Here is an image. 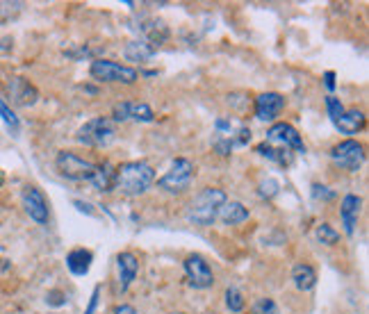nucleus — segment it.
<instances>
[{
	"instance_id": "1",
	"label": "nucleus",
	"mask_w": 369,
	"mask_h": 314,
	"mask_svg": "<svg viewBox=\"0 0 369 314\" xmlns=\"http://www.w3.org/2000/svg\"><path fill=\"white\" fill-rule=\"evenodd\" d=\"M153 182H156V171L148 162H123L115 171V189L128 198L146 194Z\"/></svg>"
},
{
	"instance_id": "2",
	"label": "nucleus",
	"mask_w": 369,
	"mask_h": 314,
	"mask_svg": "<svg viewBox=\"0 0 369 314\" xmlns=\"http://www.w3.org/2000/svg\"><path fill=\"white\" fill-rule=\"evenodd\" d=\"M228 200L226 191L219 187H205L201 189L194 200L189 203L187 207V221L199 228H208L214 224V219L219 217V210L223 203Z\"/></svg>"
},
{
	"instance_id": "3",
	"label": "nucleus",
	"mask_w": 369,
	"mask_h": 314,
	"mask_svg": "<svg viewBox=\"0 0 369 314\" xmlns=\"http://www.w3.org/2000/svg\"><path fill=\"white\" fill-rule=\"evenodd\" d=\"M76 139L89 148H107L117 139V123L110 116H96L78 130Z\"/></svg>"
},
{
	"instance_id": "4",
	"label": "nucleus",
	"mask_w": 369,
	"mask_h": 314,
	"mask_svg": "<svg viewBox=\"0 0 369 314\" xmlns=\"http://www.w3.org/2000/svg\"><path fill=\"white\" fill-rule=\"evenodd\" d=\"M89 73L98 83H119V85H135L139 80V71L112 62V59H94L89 66Z\"/></svg>"
},
{
	"instance_id": "5",
	"label": "nucleus",
	"mask_w": 369,
	"mask_h": 314,
	"mask_svg": "<svg viewBox=\"0 0 369 314\" xmlns=\"http://www.w3.org/2000/svg\"><path fill=\"white\" fill-rule=\"evenodd\" d=\"M194 171H197V169H194V164L189 159H184V157L173 159V164L169 167L167 174L158 180V187L162 191H167V194L180 196V194H184V191L192 187Z\"/></svg>"
},
{
	"instance_id": "6",
	"label": "nucleus",
	"mask_w": 369,
	"mask_h": 314,
	"mask_svg": "<svg viewBox=\"0 0 369 314\" xmlns=\"http://www.w3.org/2000/svg\"><path fill=\"white\" fill-rule=\"evenodd\" d=\"M365 146L356 139H344L331 148V159L335 162V167H340L346 174H358L365 164Z\"/></svg>"
},
{
	"instance_id": "7",
	"label": "nucleus",
	"mask_w": 369,
	"mask_h": 314,
	"mask_svg": "<svg viewBox=\"0 0 369 314\" xmlns=\"http://www.w3.org/2000/svg\"><path fill=\"white\" fill-rule=\"evenodd\" d=\"M55 167L59 171V176H64L66 180H76V182L89 180L96 171L94 162L80 157L74 150H59L55 157Z\"/></svg>"
},
{
	"instance_id": "8",
	"label": "nucleus",
	"mask_w": 369,
	"mask_h": 314,
	"mask_svg": "<svg viewBox=\"0 0 369 314\" xmlns=\"http://www.w3.org/2000/svg\"><path fill=\"white\" fill-rule=\"evenodd\" d=\"M182 267L184 273H187V282L194 289H208L214 285V273L208 262H205V258L199 255V253H192V255L184 258Z\"/></svg>"
},
{
	"instance_id": "9",
	"label": "nucleus",
	"mask_w": 369,
	"mask_h": 314,
	"mask_svg": "<svg viewBox=\"0 0 369 314\" xmlns=\"http://www.w3.org/2000/svg\"><path fill=\"white\" fill-rule=\"evenodd\" d=\"M266 144H279V148L285 150H296V153H305V144L301 135L296 133V128L290 123H274L266 130Z\"/></svg>"
},
{
	"instance_id": "10",
	"label": "nucleus",
	"mask_w": 369,
	"mask_h": 314,
	"mask_svg": "<svg viewBox=\"0 0 369 314\" xmlns=\"http://www.w3.org/2000/svg\"><path fill=\"white\" fill-rule=\"evenodd\" d=\"M112 121L123 123V121H139V123H151L156 121V112L146 103H132V100H123L112 107Z\"/></svg>"
},
{
	"instance_id": "11",
	"label": "nucleus",
	"mask_w": 369,
	"mask_h": 314,
	"mask_svg": "<svg viewBox=\"0 0 369 314\" xmlns=\"http://www.w3.org/2000/svg\"><path fill=\"white\" fill-rule=\"evenodd\" d=\"M23 210H25V215L37 221L39 226H46L48 224V219H50V210H48V200L46 196L41 194V191L37 187H25L23 189Z\"/></svg>"
},
{
	"instance_id": "12",
	"label": "nucleus",
	"mask_w": 369,
	"mask_h": 314,
	"mask_svg": "<svg viewBox=\"0 0 369 314\" xmlns=\"http://www.w3.org/2000/svg\"><path fill=\"white\" fill-rule=\"evenodd\" d=\"M285 107V98L276 91H266L255 98V119L258 121H276Z\"/></svg>"
},
{
	"instance_id": "13",
	"label": "nucleus",
	"mask_w": 369,
	"mask_h": 314,
	"mask_svg": "<svg viewBox=\"0 0 369 314\" xmlns=\"http://www.w3.org/2000/svg\"><path fill=\"white\" fill-rule=\"evenodd\" d=\"M117 267H119V291H128L132 280H135L139 273V260L135 253L123 250L117 255Z\"/></svg>"
},
{
	"instance_id": "14",
	"label": "nucleus",
	"mask_w": 369,
	"mask_h": 314,
	"mask_svg": "<svg viewBox=\"0 0 369 314\" xmlns=\"http://www.w3.org/2000/svg\"><path fill=\"white\" fill-rule=\"evenodd\" d=\"M361 207H363V198L356 194H346L340 203V217H342V226L348 237L356 232L358 226V217H361Z\"/></svg>"
},
{
	"instance_id": "15",
	"label": "nucleus",
	"mask_w": 369,
	"mask_h": 314,
	"mask_svg": "<svg viewBox=\"0 0 369 314\" xmlns=\"http://www.w3.org/2000/svg\"><path fill=\"white\" fill-rule=\"evenodd\" d=\"M7 91H9V96H12V103L23 105V107L35 105L37 98H39L37 89L30 85L25 78H14L12 83L7 85Z\"/></svg>"
},
{
	"instance_id": "16",
	"label": "nucleus",
	"mask_w": 369,
	"mask_h": 314,
	"mask_svg": "<svg viewBox=\"0 0 369 314\" xmlns=\"http://www.w3.org/2000/svg\"><path fill=\"white\" fill-rule=\"evenodd\" d=\"M367 123V116L361 109H344V114L335 121V128L342 135H358Z\"/></svg>"
},
{
	"instance_id": "17",
	"label": "nucleus",
	"mask_w": 369,
	"mask_h": 314,
	"mask_svg": "<svg viewBox=\"0 0 369 314\" xmlns=\"http://www.w3.org/2000/svg\"><path fill=\"white\" fill-rule=\"evenodd\" d=\"M115 171H117V167H112L110 162L96 164L94 176L89 178L91 187H94L96 191H100V194H110V191L115 189Z\"/></svg>"
},
{
	"instance_id": "18",
	"label": "nucleus",
	"mask_w": 369,
	"mask_h": 314,
	"mask_svg": "<svg viewBox=\"0 0 369 314\" xmlns=\"http://www.w3.org/2000/svg\"><path fill=\"white\" fill-rule=\"evenodd\" d=\"M91 262H94V253L87 248H74L66 255V267L74 276H87Z\"/></svg>"
},
{
	"instance_id": "19",
	"label": "nucleus",
	"mask_w": 369,
	"mask_h": 314,
	"mask_svg": "<svg viewBox=\"0 0 369 314\" xmlns=\"http://www.w3.org/2000/svg\"><path fill=\"white\" fill-rule=\"evenodd\" d=\"M139 30H141V35H144V42L151 44L153 48L162 46L169 39V28L164 25L162 21H156V18H148V21L144 23Z\"/></svg>"
},
{
	"instance_id": "20",
	"label": "nucleus",
	"mask_w": 369,
	"mask_h": 314,
	"mask_svg": "<svg viewBox=\"0 0 369 314\" xmlns=\"http://www.w3.org/2000/svg\"><path fill=\"white\" fill-rule=\"evenodd\" d=\"M219 219L223 221L226 226H238V224H244V221L249 219V210H246L238 200H226L221 205V210H219Z\"/></svg>"
},
{
	"instance_id": "21",
	"label": "nucleus",
	"mask_w": 369,
	"mask_h": 314,
	"mask_svg": "<svg viewBox=\"0 0 369 314\" xmlns=\"http://www.w3.org/2000/svg\"><path fill=\"white\" fill-rule=\"evenodd\" d=\"M292 280L294 287L301 291H310L317 285V271L310 265H296L292 269Z\"/></svg>"
},
{
	"instance_id": "22",
	"label": "nucleus",
	"mask_w": 369,
	"mask_h": 314,
	"mask_svg": "<svg viewBox=\"0 0 369 314\" xmlns=\"http://www.w3.org/2000/svg\"><path fill=\"white\" fill-rule=\"evenodd\" d=\"M255 153L266 157V159H271V162H276V164H281V167H290L292 164V155H294V153H290V150H285V148H274L271 144H266V141H264V144L255 146Z\"/></svg>"
},
{
	"instance_id": "23",
	"label": "nucleus",
	"mask_w": 369,
	"mask_h": 314,
	"mask_svg": "<svg viewBox=\"0 0 369 314\" xmlns=\"http://www.w3.org/2000/svg\"><path fill=\"white\" fill-rule=\"evenodd\" d=\"M153 55H156V48L144 42V39H139V42H130L126 46V57L130 62H146Z\"/></svg>"
},
{
	"instance_id": "24",
	"label": "nucleus",
	"mask_w": 369,
	"mask_h": 314,
	"mask_svg": "<svg viewBox=\"0 0 369 314\" xmlns=\"http://www.w3.org/2000/svg\"><path fill=\"white\" fill-rule=\"evenodd\" d=\"M317 239L326 246H335L337 241H340V232H337L331 224H322V226H317Z\"/></svg>"
},
{
	"instance_id": "25",
	"label": "nucleus",
	"mask_w": 369,
	"mask_h": 314,
	"mask_svg": "<svg viewBox=\"0 0 369 314\" xmlns=\"http://www.w3.org/2000/svg\"><path fill=\"white\" fill-rule=\"evenodd\" d=\"M244 306L246 303H244V296H242L240 289H235V287L226 289V308H228L230 312H242Z\"/></svg>"
},
{
	"instance_id": "26",
	"label": "nucleus",
	"mask_w": 369,
	"mask_h": 314,
	"mask_svg": "<svg viewBox=\"0 0 369 314\" xmlns=\"http://www.w3.org/2000/svg\"><path fill=\"white\" fill-rule=\"evenodd\" d=\"M0 116H3V121H5V126L12 130V133H18V116L12 112V109H9V105L5 103L3 98H0Z\"/></svg>"
},
{
	"instance_id": "27",
	"label": "nucleus",
	"mask_w": 369,
	"mask_h": 314,
	"mask_svg": "<svg viewBox=\"0 0 369 314\" xmlns=\"http://www.w3.org/2000/svg\"><path fill=\"white\" fill-rule=\"evenodd\" d=\"M326 109H328V116H331L333 123L344 114V105L340 103V98H335L333 94L326 96Z\"/></svg>"
},
{
	"instance_id": "28",
	"label": "nucleus",
	"mask_w": 369,
	"mask_h": 314,
	"mask_svg": "<svg viewBox=\"0 0 369 314\" xmlns=\"http://www.w3.org/2000/svg\"><path fill=\"white\" fill-rule=\"evenodd\" d=\"M251 314H279V308H276V303L271 298H260L253 303Z\"/></svg>"
},
{
	"instance_id": "29",
	"label": "nucleus",
	"mask_w": 369,
	"mask_h": 314,
	"mask_svg": "<svg viewBox=\"0 0 369 314\" xmlns=\"http://www.w3.org/2000/svg\"><path fill=\"white\" fill-rule=\"evenodd\" d=\"M312 198L315 200H333L335 198V191H331L324 185H312Z\"/></svg>"
},
{
	"instance_id": "30",
	"label": "nucleus",
	"mask_w": 369,
	"mask_h": 314,
	"mask_svg": "<svg viewBox=\"0 0 369 314\" xmlns=\"http://www.w3.org/2000/svg\"><path fill=\"white\" fill-rule=\"evenodd\" d=\"M98 298H100V285H98V287H94V291H91V298H89V306H87L85 314H96Z\"/></svg>"
},
{
	"instance_id": "31",
	"label": "nucleus",
	"mask_w": 369,
	"mask_h": 314,
	"mask_svg": "<svg viewBox=\"0 0 369 314\" xmlns=\"http://www.w3.org/2000/svg\"><path fill=\"white\" fill-rule=\"evenodd\" d=\"M46 301H48V306H64L66 303V296H64V291H50L48 296H46Z\"/></svg>"
},
{
	"instance_id": "32",
	"label": "nucleus",
	"mask_w": 369,
	"mask_h": 314,
	"mask_svg": "<svg viewBox=\"0 0 369 314\" xmlns=\"http://www.w3.org/2000/svg\"><path fill=\"white\" fill-rule=\"evenodd\" d=\"M214 150H217L219 155H230V150H233V144H230V139L226 137V139H221V141H217V144H214Z\"/></svg>"
},
{
	"instance_id": "33",
	"label": "nucleus",
	"mask_w": 369,
	"mask_h": 314,
	"mask_svg": "<svg viewBox=\"0 0 369 314\" xmlns=\"http://www.w3.org/2000/svg\"><path fill=\"white\" fill-rule=\"evenodd\" d=\"M324 85H326L328 91L335 89V73H333V71H326V73H324Z\"/></svg>"
},
{
	"instance_id": "34",
	"label": "nucleus",
	"mask_w": 369,
	"mask_h": 314,
	"mask_svg": "<svg viewBox=\"0 0 369 314\" xmlns=\"http://www.w3.org/2000/svg\"><path fill=\"white\" fill-rule=\"evenodd\" d=\"M115 314H137V310L132 306H117L115 308Z\"/></svg>"
},
{
	"instance_id": "35",
	"label": "nucleus",
	"mask_w": 369,
	"mask_h": 314,
	"mask_svg": "<svg viewBox=\"0 0 369 314\" xmlns=\"http://www.w3.org/2000/svg\"><path fill=\"white\" fill-rule=\"evenodd\" d=\"M171 314H182V312H171Z\"/></svg>"
}]
</instances>
